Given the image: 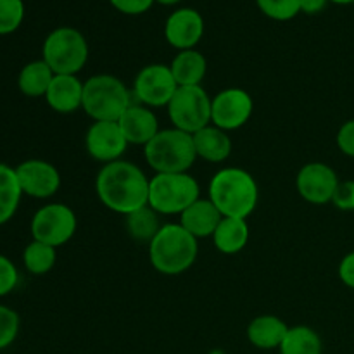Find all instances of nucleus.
I'll return each mask as SVG.
<instances>
[{"label":"nucleus","instance_id":"9b49d317","mask_svg":"<svg viewBox=\"0 0 354 354\" xmlns=\"http://www.w3.org/2000/svg\"><path fill=\"white\" fill-rule=\"evenodd\" d=\"M254 102L248 90L225 88L211 100V124L225 131L239 130L251 120Z\"/></svg>","mask_w":354,"mask_h":354},{"label":"nucleus","instance_id":"423d86ee","mask_svg":"<svg viewBox=\"0 0 354 354\" xmlns=\"http://www.w3.org/2000/svg\"><path fill=\"white\" fill-rule=\"evenodd\" d=\"M201 199V185L189 173H156L149 183V206L158 214H182Z\"/></svg>","mask_w":354,"mask_h":354},{"label":"nucleus","instance_id":"ddd939ff","mask_svg":"<svg viewBox=\"0 0 354 354\" xmlns=\"http://www.w3.org/2000/svg\"><path fill=\"white\" fill-rule=\"evenodd\" d=\"M339 182L341 180H339L337 173L328 165L308 162L297 173L296 189L306 203L322 206V204L332 203Z\"/></svg>","mask_w":354,"mask_h":354},{"label":"nucleus","instance_id":"6ab92c4d","mask_svg":"<svg viewBox=\"0 0 354 354\" xmlns=\"http://www.w3.org/2000/svg\"><path fill=\"white\" fill-rule=\"evenodd\" d=\"M192 138L197 158L207 162H225L230 158L232 149H234L228 131L221 130L214 124H207L203 130L196 131Z\"/></svg>","mask_w":354,"mask_h":354},{"label":"nucleus","instance_id":"58836bf2","mask_svg":"<svg viewBox=\"0 0 354 354\" xmlns=\"http://www.w3.org/2000/svg\"><path fill=\"white\" fill-rule=\"evenodd\" d=\"M353 6H354V0H353Z\"/></svg>","mask_w":354,"mask_h":354},{"label":"nucleus","instance_id":"c9c22d12","mask_svg":"<svg viewBox=\"0 0 354 354\" xmlns=\"http://www.w3.org/2000/svg\"><path fill=\"white\" fill-rule=\"evenodd\" d=\"M328 0H299V6H301V12L304 14H320L322 10L327 7Z\"/></svg>","mask_w":354,"mask_h":354},{"label":"nucleus","instance_id":"6e6552de","mask_svg":"<svg viewBox=\"0 0 354 354\" xmlns=\"http://www.w3.org/2000/svg\"><path fill=\"white\" fill-rule=\"evenodd\" d=\"M211 100L203 85L178 86L166 106L173 128L194 135L211 124Z\"/></svg>","mask_w":354,"mask_h":354},{"label":"nucleus","instance_id":"7ed1b4c3","mask_svg":"<svg viewBox=\"0 0 354 354\" xmlns=\"http://www.w3.org/2000/svg\"><path fill=\"white\" fill-rule=\"evenodd\" d=\"M199 244L180 223H166L149 242V259L162 275H182L196 263Z\"/></svg>","mask_w":354,"mask_h":354},{"label":"nucleus","instance_id":"f257e3e1","mask_svg":"<svg viewBox=\"0 0 354 354\" xmlns=\"http://www.w3.org/2000/svg\"><path fill=\"white\" fill-rule=\"evenodd\" d=\"M149 183L151 178L137 165L120 159L99 169L95 192L107 209L128 216L149 206Z\"/></svg>","mask_w":354,"mask_h":354},{"label":"nucleus","instance_id":"72a5a7b5","mask_svg":"<svg viewBox=\"0 0 354 354\" xmlns=\"http://www.w3.org/2000/svg\"><path fill=\"white\" fill-rule=\"evenodd\" d=\"M335 142H337V147L342 154L348 156V158H354V120L346 121L339 128Z\"/></svg>","mask_w":354,"mask_h":354},{"label":"nucleus","instance_id":"a211bd4d","mask_svg":"<svg viewBox=\"0 0 354 354\" xmlns=\"http://www.w3.org/2000/svg\"><path fill=\"white\" fill-rule=\"evenodd\" d=\"M221 218V213L209 199H197L180 214V225L199 241L204 237H213Z\"/></svg>","mask_w":354,"mask_h":354},{"label":"nucleus","instance_id":"f704fd0d","mask_svg":"<svg viewBox=\"0 0 354 354\" xmlns=\"http://www.w3.org/2000/svg\"><path fill=\"white\" fill-rule=\"evenodd\" d=\"M337 275L346 287L354 289V251L348 252V254L341 259L337 268Z\"/></svg>","mask_w":354,"mask_h":354},{"label":"nucleus","instance_id":"0eeeda50","mask_svg":"<svg viewBox=\"0 0 354 354\" xmlns=\"http://www.w3.org/2000/svg\"><path fill=\"white\" fill-rule=\"evenodd\" d=\"M41 59L54 75H78L88 61V44L76 28L61 26L47 35Z\"/></svg>","mask_w":354,"mask_h":354},{"label":"nucleus","instance_id":"20e7f679","mask_svg":"<svg viewBox=\"0 0 354 354\" xmlns=\"http://www.w3.org/2000/svg\"><path fill=\"white\" fill-rule=\"evenodd\" d=\"M137 104L131 90L113 75H95L83 82V106L93 121H118L124 111Z\"/></svg>","mask_w":354,"mask_h":354},{"label":"nucleus","instance_id":"c756f323","mask_svg":"<svg viewBox=\"0 0 354 354\" xmlns=\"http://www.w3.org/2000/svg\"><path fill=\"white\" fill-rule=\"evenodd\" d=\"M21 328L19 315L9 306L0 304V351L9 348L17 339Z\"/></svg>","mask_w":354,"mask_h":354},{"label":"nucleus","instance_id":"cd10ccee","mask_svg":"<svg viewBox=\"0 0 354 354\" xmlns=\"http://www.w3.org/2000/svg\"><path fill=\"white\" fill-rule=\"evenodd\" d=\"M24 12L23 0H0V37L19 30Z\"/></svg>","mask_w":354,"mask_h":354},{"label":"nucleus","instance_id":"2f4dec72","mask_svg":"<svg viewBox=\"0 0 354 354\" xmlns=\"http://www.w3.org/2000/svg\"><path fill=\"white\" fill-rule=\"evenodd\" d=\"M332 204L341 211H354V180L339 182Z\"/></svg>","mask_w":354,"mask_h":354},{"label":"nucleus","instance_id":"4be33fe9","mask_svg":"<svg viewBox=\"0 0 354 354\" xmlns=\"http://www.w3.org/2000/svg\"><path fill=\"white\" fill-rule=\"evenodd\" d=\"M214 248L223 254L232 256L244 251L249 242L248 220L242 218H221L220 225L213 234Z\"/></svg>","mask_w":354,"mask_h":354},{"label":"nucleus","instance_id":"5701e85b","mask_svg":"<svg viewBox=\"0 0 354 354\" xmlns=\"http://www.w3.org/2000/svg\"><path fill=\"white\" fill-rule=\"evenodd\" d=\"M54 76V71L48 68L47 62L44 59H38V61L28 62L21 69L19 76H17V86H19L21 93L26 97H33V99L45 97Z\"/></svg>","mask_w":354,"mask_h":354},{"label":"nucleus","instance_id":"473e14b6","mask_svg":"<svg viewBox=\"0 0 354 354\" xmlns=\"http://www.w3.org/2000/svg\"><path fill=\"white\" fill-rule=\"evenodd\" d=\"M111 6L127 16H138L144 14L154 6L156 0H109Z\"/></svg>","mask_w":354,"mask_h":354},{"label":"nucleus","instance_id":"f03ea898","mask_svg":"<svg viewBox=\"0 0 354 354\" xmlns=\"http://www.w3.org/2000/svg\"><path fill=\"white\" fill-rule=\"evenodd\" d=\"M207 199L223 218L248 220L259 201V187L254 176L242 168H221L209 182Z\"/></svg>","mask_w":354,"mask_h":354},{"label":"nucleus","instance_id":"2eb2a0df","mask_svg":"<svg viewBox=\"0 0 354 354\" xmlns=\"http://www.w3.org/2000/svg\"><path fill=\"white\" fill-rule=\"evenodd\" d=\"M204 35V19L201 12L190 7H180L168 16L165 23V37L176 50H190Z\"/></svg>","mask_w":354,"mask_h":354},{"label":"nucleus","instance_id":"9d476101","mask_svg":"<svg viewBox=\"0 0 354 354\" xmlns=\"http://www.w3.org/2000/svg\"><path fill=\"white\" fill-rule=\"evenodd\" d=\"M176 85L171 69L166 64L144 66L137 73L133 82V99L137 104L147 107H166L175 95Z\"/></svg>","mask_w":354,"mask_h":354},{"label":"nucleus","instance_id":"f8f14e48","mask_svg":"<svg viewBox=\"0 0 354 354\" xmlns=\"http://www.w3.org/2000/svg\"><path fill=\"white\" fill-rule=\"evenodd\" d=\"M128 140L124 138L118 121H93L85 135L86 152L95 161L109 165L120 161L128 149Z\"/></svg>","mask_w":354,"mask_h":354},{"label":"nucleus","instance_id":"e433bc0d","mask_svg":"<svg viewBox=\"0 0 354 354\" xmlns=\"http://www.w3.org/2000/svg\"><path fill=\"white\" fill-rule=\"evenodd\" d=\"M158 3H161V6H176V3H180L182 0H156Z\"/></svg>","mask_w":354,"mask_h":354},{"label":"nucleus","instance_id":"c85d7f7f","mask_svg":"<svg viewBox=\"0 0 354 354\" xmlns=\"http://www.w3.org/2000/svg\"><path fill=\"white\" fill-rule=\"evenodd\" d=\"M258 9L275 21H290L301 12L299 0H256Z\"/></svg>","mask_w":354,"mask_h":354},{"label":"nucleus","instance_id":"aec40b11","mask_svg":"<svg viewBox=\"0 0 354 354\" xmlns=\"http://www.w3.org/2000/svg\"><path fill=\"white\" fill-rule=\"evenodd\" d=\"M289 332V325L275 315H261L256 317L248 327V339L254 348L270 351L279 349Z\"/></svg>","mask_w":354,"mask_h":354},{"label":"nucleus","instance_id":"b1692460","mask_svg":"<svg viewBox=\"0 0 354 354\" xmlns=\"http://www.w3.org/2000/svg\"><path fill=\"white\" fill-rule=\"evenodd\" d=\"M23 196L16 168L0 162V225L12 220Z\"/></svg>","mask_w":354,"mask_h":354},{"label":"nucleus","instance_id":"f3484780","mask_svg":"<svg viewBox=\"0 0 354 354\" xmlns=\"http://www.w3.org/2000/svg\"><path fill=\"white\" fill-rule=\"evenodd\" d=\"M45 100L55 113H76L83 106V82L78 75H55L45 93Z\"/></svg>","mask_w":354,"mask_h":354},{"label":"nucleus","instance_id":"a878e982","mask_svg":"<svg viewBox=\"0 0 354 354\" xmlns=\"http://www.w3.org/2000/svg\"><path fill=\"white\" fill-rule=\"evenodd\" d=\"M127 218V232L137 242H151L162 225L159 223V214L151 206L130 213Z\"/></svg>","mask_w":354,"mask_h":354},{"label":"nucleus","instance_id":"4468645a","mask_svg":"<svg viewBox=\"0 0 354 354\" xmlns=\"http://www.w3.org/2000/svg\"><path fill=\"white\" fill-rule=\"evenodd\" d=\"M16 175L24 196L35 199H48L61 189V173L52 162L44 159L23 161L16 166Z\"/></svg>","mask_w":354,"mask_h":354},{"label":"nucleus","instance_id":"bb28decb","mask_svg":"<svg viewBox=\"0 0 354 354\" xmlns=\"http://www.w3.org/2000/svg\"><path fill=\"white\" fill-rule=\"evenodd\" d=\"M57 259V252L52 245L44 244V242L31 241L30 244L24 248L23 252V263L24 268L31 273V275H45L50 272Z\"/></svg>","mask_w":354,"mask_h":354},{"label":"nucleus","instance_id":"412c9836","mask_svg":"<svg viewBox=\"0 0 354 354\" xmlns=\"http://www.w3.org/2000/svg\"><path fill=\"white\" fill-rule=\"evenodd\" d=\"M169 69L178 86H197L203 85V80L206 78L207 61L196 48L180 50L173 57Z\"/></svg>","mask_w":354,"mask_h":354},{"label":"nucleus","instance_id":"4c0bfd02","mask_svg":"<svg viewBox=\"0 0 354 354\" xmlns=\"http://www.w3.org/2000/svg\"><path fill=\"white\" fill-rule=\"evenodd\" d=\"M332 3H339V6H348V3H353V0H328Z\"/></svg>","mask_w":354,"mask_h":354},{"label":"nucleus","instance_id":"393cba45","mask_svg":"<svg viewBox=\"0 0 354 354\" xmlns=\"http://www.w3.org/2000/svg\"><path fill=\"white\" fill-rule=\"evenodd\" d=\"M280 354H322L324 342L318 332L308 325L289 327L286 339L279 348Z\"/></svg>","mask_w":354,"mask_h":354},{"label":"nucleus","instance_id":"7c9ffc66","mask_svg":"<svg viewBox=\"0 0 354 354\" xmlns=\"http://www.w3.org/2000/svg\"><path fill=\"white\" fill-rule=\"evenodd\" d=\"M19 283V272L7 256L0 254V297L12 292Z\"/></svg>","mask_w":354,"mask_h":354},{"label":"nucleus","instance_id":"1a4fd4ad","mask_svg":"<svg viewBox=\"0 0 354 354\" xmlns=\"http://www.w3.org/2000/svg\"><path fill=\"white\" fill-rule=\"evenodd\" d=\"M78 220L68 204L50 203L41 206L31 218V235L33 241L44 242L52 248L68 244L76 234Z\"/></svg>","mask_w":354,"mask_h":354},{"label":"nucleus","instance_id":"39448f33","mask_svg":"<svg viewBox=\"0 0 354 354\" xmlns=\"http://www.w3.org/2000/svg\"><path fill=\"white\" fill-rule=\"evenodd\" d=\"M144 156L156 173H189L197 159L192 135L178 128L159 130L144 147Z\"/></svg>","mask_w":354,"mask_h":354},{"label":"nucleus","instance_id":"dca6fc26","mask_svg":"<svg viewBox=\"0 0 354 354\" xmlns=\"http://www.w3.org/2000/svg\"><path fill=\"white\" fill-rule=\"evenodd\" d=\"M121 131L130 145H145L158 135L159 121L154 111L142 104H131L118 120Z\"/></svg>","mask_w":354,"mask_h":354}]
</instances>
